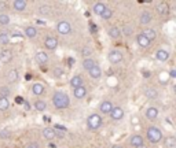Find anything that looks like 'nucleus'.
<instances>
[{"instance_id": "46", "label": "nucleus", "mask_w": 176, "mask_h": 148, "mask_svg": "<svg viewBox=\"0 0 176 148\" xmlns=\"http://www.w3.org/2000/svg\"><path fill=\"white\" fill-rule=\"evenodd\" d=\"M112 148H123V146H120V144H114Z\"/></svg>"}, {"instance_id": "45", "label": "nucleus", "mask_w": 176, "mask_h": 148, "mask_svg": "<svg viewBox=\"0 0 176 148\" xmlns=\"http://www.w3.org/2000/svg\"><path fill=\"white\" fill-rule=\"evenodd\" d=\"M7 135H8V132H2L0 133V137H6Z\"/></svg>"}, {"instance_id": "12", "label": "nucleus", "mask_w": 176, "mask_h": 148, "mask_svg": "<svg viewBox=\"0 0 176 148\" xmlns=\"http://www.w3.org/2000/svg\"><path fill=\"white\" fill-rule=\"evenodd\" d=\"M44 45H46L47 50H55L58 47V40L55 37H47L44 40Z\"/></svg>"}, {"instance_id": "30", "label": "nucleus", "mask_w": 176, "mask_h": 148, "mask_svg": "<svg viewBox=\"0 0 176 148\" xmlns=\"http://www.w3.org/2000/svg\"><path fill=\"white\" fill-rule=\"evenodd\" d=\"M34 108H36L37 111H46V110H47V103L44 100L34 102Z\"/></svg>"}, {"instance_id": "19", "label": "nucleus", "mask_w": 176, "mask_h": 148, "mask_svg": "<svg viewBox=\"0 0 176 148\" xmlns=\"http://www.w3.org/2000/svg\"><path fill=\"white\" fill-rule=\"evenodd\" d=\"M83 85V77L80 74H77V75H73L72 77V80H70V87H73L74 88H78V87H81Z\"/></svg>"}, {"instance_id": "3", "label": "nucleus", "mask_w": 176, "mask_h": 148, "mask_svg": "<svg viewBox=\"0 0 176 148\" xmlns=\"http://www.w3.org/2000/svg\"><path fill=\"white\" fill-rule=\"evenodd\" d=\"M102 122H103V119L99 114H91L87 118V126H88V129H91V130L99 129L102 126Z\"/></svg>"}, {"instance_id": "44", "label": "nucleus", "mask_w": 176, "mask_h": 148, "mask_svg": "<svg viewBox=\"0 0 176 148\" xmlns=\"http://www.w3.org/2000/svg\"><path fill=\"white\" fill-rule=\"evenodd\" d=\"M142 74H143V77H144V78H149V77H150V71H147V70H143V71H142Z\"/></svg>"}, {"instance_id": "4", "label": "nucleus", "mask_w": 176, "mask_h": 148, "mask_svg": "<svg viewBox=\"0 0 176 148\" xmlns=\"http://www.w3.org/2000/svg\"><path fill=\"white\" fill-rule=\"evenodd\" d=\"M123 58H124V55H123V52L121 51H118V50H112L109 52V55H108V59H109V62L110 63H120V62L123 60Z\"/></svg>"}, {"instance_id": "42", "label": "nucleus", "mask_w": 176, "mask_h": 148, "mask_svg": "<svg viewBox=\"0 0 176 148\" xmlns=\"http://www.w3.org/2000/svg\"><path fill=\"white\" fill-rule=\"evenodd\" d=\"M168 77H169V78H175L176 77V70H175V69H171V71L168 73Z\"/></svg>"}, {"instance_id": "1", "label": "nucleus", "mask_w": 176, "mask_h": 148, "mask_svg": "<svg viewBox=\"0 0 176 148\" xmlns=\"http://www.w3.org/2000/svg\"><path fill=\"white\" fill-rule=\"evenodd\" d=\"M53 104L55 108L63 110V108L69 107V104H70V98H69L68 93H65V92L57 91L53 95Z\"/></svg>"}, {"instance_id": "33", "label": "nucleus", "mask_w": 176, "mask_h": 148, "mask_svg": "<svg viewBox=\"0 0 176 148\" xmlns=\"http://www.w3.org/2000/svg\"><path fill=\"white\" fill-rule=\"evenodd\" d=\"M10 21H11V18H10L8 14H0V25H3V26L8 25Z\"/></svg>"}, {"instance_id": "6", "label": "nucleus", "mask_w": 176, "mask_h": 148, "mask_svg": "<svg viewBox=\"0 0 176 148\" xmlns=\"http://www.w3.org/2000/svg\"><path fill=\"white\" fill-rule=\"evenodd\" d=\"M110 117H112L113 121H120L124 117V110L120 106H114L112 108V111H110Z\"/></svg>"}, {"instance_id": "39", "label": "nucleus", "mask_w": 176, "mask_h": 148, "mask_svg": "<svg viewBox=\"0 0 176 148\" xmlns=\"http://www.w3.org/2000/svg\"><path fill=\"white\" fill-rule=\"evenodd\" d=\"M83 56H84V59L91 56V50L89 48H83Z\"/></svg>"}, {"instance_id": "29", "label": "nucleus", "mask_w": 176, "mask_h": 148, "mask_svg": "<svg viewBox=\"0 0 176 148\" xmlns=\"http://www.w3.org/2000/svg\"><path fill=\"white\" fill-rule=\"evenodd\" d=\"M144 95H146V98H149V99H157L158 92L154 88H147L146 91H144Z\"/></svg>"}, {"instance_id": "11", "label": "nucleus", "mask_w": 176, "mask_h": 148, "mask_svg": "<svg viewBox=\"0 0 176 148\" xmlns=\"http://www.w3.org/2000/svg\"><path fill=\"white\" fill-rule=\"evenodd\" d=\"M146 117L150 119V121L157 119V117H158V108L154 107V106H150V107L146 110Z\"/></svg>"}, {"instance_id": "47", "label": "nucleus", "mask_w": 176, "mask_h": 148, "mask_svg": "<svg viewBox=\"0 0 176 148\" xmlns=\"http://www.w3.org/2000/svg\"><path fill=\"white\" fill-rule=\"evenodd\" d=\"M138 148H147L146 146H144V144H143V146H140V147H138Z\"/></svg>"}, {"instance_id": "17", "label": "nucleus", "mask_w": 176, "mask_h": 148, "mask_svg": "<svg viewBox=\"0 0 176 148\" xmlns=\"http://www.w3.org/2000/svg\"><path fill=\"white\" fill-rule=\"evenodd\" d=\"M156 58L161 62H167L169 59V52H168L167 50H158L156 52Z\"/></svg>"}, {"instance_id": "41", "label": "nucleus", "mask_w": 176, "mask_h": 148, "mask_svg": "<svg viewBox=\"0 0 176 148\" xmlns=\"http://www.w3.org/2000/svg\"><path fill=\"white\" fill-rule=\"evenodd\" d=\"M40 14H46V15H47V14H48V7L47 6H41L40 7Z\"/></svg>"}, {"instance_id": "22", "label": "nucleus", "mask_w": 176, "mask_h": 148, "mask_svg": "<svg viewBox=\"0 0 176 148\" xmlns=\"http://www.w3.org/2000/svg\"><path fill=\"white\" fill-rule=\"evenodd\" d=\"M25 36L28 39H34L37 36V29L34 26H28L25 27Z\"/></svg>"}, {"instance_id": "38", "label": "nucleus", "mask_w": 176, "mask_h": 148, "mask_svg": "<svg viewBox=\"0 0 176 148\" xmlns=\"http://www.w3.org/2000/svg\"><path fill=\"white\" fill-rule=\"evenodd\" d=\"M120 30H121V34L124 33L125 36H131V33H132V29H131L128 25H125V26L123 27V29H120Z\"/></svg>"}, {"instance_id": "26", "label": "nucleus", "mask_w": 176, "mask_h": 148, "mask_svg": "<svg viewBox=\"0 0 176 148\" xmlns=\"http://www.w3.org/2000/svg\"><path fill=\"white\" fill-rule=\"evenodd\" d=\"M43 136L46 137L47 140H54V139H55V129L44 128V130H43Z\"/></svg>"}, {"instance_id": "28", "label": "nucleus", "mask_w": 176, "mask_h": 148, "mask_svg": "<svg viewBox=\"0 0 176 148\" xmlns=\"http://www.w3.org/2000/svg\"><path fill=\"white\" fill-rule=\"evenodd\" d=\"M95 64H96V62L92 59V58H87V59H84V62H83V67H84L87 71H88L92 66H95Z\"/></svg>"}, {"instance_id": "20", "label": "nucleus", "mask_w": 176, "mask_h": 148, "mask_svg": "<svg viewBox=\"0 0 176 148\" xmlns=\"http://www.w3.org/2000/svg\"><path fill=\"white\" fill-rule=\"evenodd\" d=\"M13 6H14V10H17V11H23V10L26 8L28 3L25 0H14Z\"/></svg>"}, {"instance_id": "23", "label": "nucleus", "mask_w": 176, "mask_h": 148, "mask_svg": "<svg viewBox=\"0 0 176 148\" xmlns=\"http://www.w3.org/2000/svg\"><path fill=\"white\" fill-rule=\"evenodd\" d=\"M105 8H106V6H105V3H102V2H99V3H95L94 4V14H96V15H99L101 17L102 15V12L105 11Z\"/></svg>"}, {"instance_id": "8", "label": "nucleus", "mask_w": 176, "mask_h": 148, "mask_svg": "<svg viewBox=\"0 0 176 148\" xmlns=\"http://www.w3.org/2000/svg\"><path fill=\"white\" fill-rule=\"evenodd\" d=\"M113 107H114V106H113L112 102L105 100V102H102L101 104H99V111H101L102 114H110V111H112Z\"/></svg>"}, {"instance_id": "24", "label": "nucleus", "mask_w": 176, "mask_h": 148, "mask_svg": "<svg viewBox=\"0 0 176 148\" xmlns=\"http://www.w3.org/2000/svg\"><path fill=\"white\" fill-rule=\"evenodd\" d=\"M142 34H143V36L146 37V39L149 40V41H153V40L157 37V33H156V30H154V29H146V30H143Z\"/></svg>"}, {"instance_id": "5", "label": "nucleus", "mask_w": 176, "mask_h": 148, "mask_svg": "<svg viewBox=\"0 0 176 148\" xmlns=\"http://www.w3.org/2000/svg\"><path fill=\"white\" fill-rule=\"evenodd\" d=\"M57 30H58V33H61V34H70L72 32V26H70V23L68 22V21H59L58 22V25H57Z\"/></svg>"}, {"instance_id": "15", "label": "nucleus", "mask_w": 176, "mask_h": 148, "mask_svg": "<svg viewBox=\"0 0 176 148\" xmlns=\"http://www.w3.org/2000/svg\"><path fill=\"white\" fill-rule=\"evenodd\" d=\"M44 91H46V89H44V85L40 84V82H36V84L32 85V93H33V95L40 96V95L44 93Z\"/></svg>"}, {"instance_id": "34", "label": "nucleus", "mask_w": 176, "mask_h": 148, "mask_svg": "<svg viewBox=\"0 0 176 148\" xmlns=\"http://www.w3.org/2000/svg\"><path fill=\"white\" fill-rule=\"evenodd\" d=\"M10 43V36L7 33H0V45H7Z\"/></svg>"}, {"instance_id": "40", "label": "nucleus", "mask_w": 176, "mask_h": 148, "mask_svg": "<svg viewBox=\"0 0 176 148\" xmlns=\"http://www.w3.org/2000/svg\"><path fill=\"white\" fill-rule=\"evenodd\" d=\"M168 78H169V77H168V73H164V71H163V73L160 74V81L163 82V84L168 81Z\"/></svg>"}, {"instance_id": "10", "label": "nucleus", "mask_w": 176, "mask_h": 148, "mask_svg": "<svg viewBox=\"0 0 176 148\" xmlns=\"http://www.w3.org/2000/svg\"><path fill=\"white\" fill-rule=\"evenodd\" d=\"M129 144L132 146L133 148H138L140 146H143V137L140 135H133L132 137L129 139Z\"/></svg>"}, {"instance_id": "14", "label": "nucleus", "mask_w": 176, "mask_h": 148, "mask_svg": "<svg viewBox=\"0 0 176 148\" xmlns=\"http://www.w3.org/2000/svg\"><path fill=\"white\" fill-rule=\"evenodd\" d=\"M157 11L160 15H168V14H169V6H168V3L161 2L160 4L157 6Z\"/></svg>"}, {"instance_id": "35", "label": "nucleus", "mask_w": 176, "mask_h": 148, "mask_svg": "<svg viewBox=\"0 0 176 148\" xmlns=\"http://www.w3.org/2000/svg\"><path fill=\"white\" fill-rule=\"evenodd\" d=\"M101 17H102L103 19H110V18L113 17V10L110 8V7H106L105 11L102 12V15H101Z\"/></svg>"}, {"instance_id": "31", "label": "nucleus", "mask_w": 176, "mask_h": 148, "mask_svg": "<svg viewBox=\"0 0 176 148\" xmlns=\"http://www.w3.org/2000/svg\"><path fill=\"white\" fill-rule=\"evenodd\" d=\"M10 107V100L7 98H0V111H6Z\"/></svg>"}, {"instance_id": "36", "label": "nucleus", "mask_w": 176, "mask_h": 148, "mask_svg": "<svg viewBox=\"0 0 176 148\" xmlns=\"http://www.w3.org/2000/svg\"><path fill=\"white\" fill-rule=\"evenodd\" d=\"M10 95V89L7 87H3L0 88V98H7V96Z\"/></svg>"}, {"instance_id": "16", "label": "nucleus", "mask_w": 176, "mask_h": 148, "mask_svg": "<svg viewBox=\"0 0 176 148\" xmlns=\"http://www.w3.org/2000/svg\"><path fill=\"white\" fill-rule=\"evenodd\" d=\"M139 22L142 23V25H149L151 22V14L149 11H143L139 17Z\"/></svg>"}, {"instance_id": "9", "label": "nucleus", "mask_w": 176, "mask_h": 148, "mask_svg": "<svg viewBox=\"0 0 176 148\" xmlns=\"http://www.w3.org/2000/svg\"><path fill=\"white\" fill-rule=\"evenodd\" d=\"M85 95H87V88H85L84 85H81V87L73 89V96L76 99H84Z\"/></svg>"}, {"instance_id": "7", "label": "nucleus", "mask_w": 176, "mask_h": 148, "mask_svg": "<svg viewBox=\"0 0 176 148\" xmlns=\"http://www.w3.org/2000/svg\"><path fill=\"white\" fill-rule=\"evenodd\" d=\"M88 74H89V77H91V78L98 80V78L102 77V69L99 67V64H95V66H92L88 70Z\"/></svg>"}, {"instance_id": "25", "label": "nucleus", "mask_w": 176, "mask_h": 148, "mask_svg": "<svg viewBox=\"0 0 176 148\" xmlns=\"http://www.w3.org/2000/svg\"><path fill=\"white\" fill-rule=\"evenodd\" d=\"M109 36L112 37V39H118V37L121 36V30H120V27L112 26V27L109 29Z\"/></svg>"}, {"instance_id": "32", "label": "nucleus", "mask_w": 176, "mask_h": 148, "mask_svg": "<svg viewBox=\"0 0 176 148\" xmlns=\"http://www.w3.org/2000/svg\"><path fill=\"white\" fill-rule=\"evenodd\" d=\"M7 80H8V82H15L17 80H18V71L17 70H11L8 71V74H7Z\"/></svg>"}, {"instance_id": "18", "label": "nucleus", "mask_w": 176, "mask_h": 148, "mask_svg": "<svg viewBox=\"0 0 176 148\" xmlns=\"http://www.w3.org/2000/svg\"><path fill=\"white\" fill-rule=\"evenodd\" d=\"M11 58H13L11 51L4 50V51H2V52H0V62H2V63H7V62H10V60H11Z\"/></svg>"}, {"instance_id": "21", "label": "nucleus", "mask_w": 176, "mask_h": 148, "mask_svg": "<svg viewBox=\"0 0 176 148\" xmlns=\"http://www.w3.org/2000/svg\"><path fill=\"white\" fill-rule=\"evenodd\" d=\"M36 60L39 62L40 64H47L48 63V55L46 52H43V51H39V52L36 54Z\"/></svg>"}, {"instance_id": "27", "label": "nucleus", "mask_w": 176, "mask_h": 148, "mask_svg": "<svg viewBox=\"0 0 176 148\" xmlns=\"http://www.w3.org/2000/svg\"><path fill=\"white\" fill-rule=\"evenodd\" d=\"M164 146H165V148H176V139L173 136L167 137L164 141Z\"/></svg>"}, {"instance_id": "2", "label": "nucleus", "mask_w": 176, "mask_h": 148, "mask_svg": "<svg viewBox=\"0 0 176 148\" xmlns=\"http://www.w3.org/2000/svg\"><path fill=\"white\" fill-rule=\"evenodd\" d=\"M147 139H149L150 143L157 144L163 140V133H161V130L156 128V126H150V128L147 129Z\"/></svg>"}, {"instance_id": "13", "label": "nucleus", "mask_w": 176, "mask_h": 148, "mask_svg": "<svg viewBox=\"0 0 176 148\" xmlns=\"http://www.w3.org/2000/svg\"><path fill=\"white\" fill-rule=\"evenodd\" d=\"M136 43H138V45H139V47H142V48H147V47L150 45L151 41H149V40L146 39V37L143 36L142 33H140V34H138V36H136Z\"/></svg>"}, {"instance_id": "43", "label": "nucleus", "mask_w": 176, "mask_h": 148, "mask_svg": "<svg viewBox=\"0 0 176 148\" xmlns=\"http://www.w3.org/2000/svg\"><path fill=\"white\" fill-rule=\"evenodd\" d=\"M28 148H40V146L37 143H30L29 146H28Z\"/></svg>"}, {"instance_id": "37", "label": "nucleus", "mask_w": 176, "mask_h": 148, "mask_svg": "<svg viewBox=\"0 0 176 148\" xmlns=\"http://www.w3.org/2000/svg\"><path fill=\"white\" fill-rule=\"evenodd\" d=\"M62 75H63V70H62L61 67H55V69H54V77L61 78Z\"/></svg>"}]
</instances>
